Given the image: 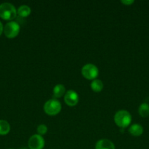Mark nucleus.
<instances>
[{"label": "nucleus", "mask_w": 149, "mask_h": 149, "mask_svg": "<svg viewBox=\"0 0 149 149\" xmlns=\"http://www.w3.org/2000/svg\"><path fill=\"white\" fill-rule=\"evenodd\" d=\"M10 149H13V148H10Z\"/></svg>", "instance_id": "obj_19"}, {"label": "nucleus", "mask_w": 149, "mask_h": 149, "mask_svg": "<svg viewBox=\"0 0 149 149\" xmlns=\"http://www.w3.org/2000/svg\"><path fill=\"white\" fill-rule=\"evenodd\" d=\"M131 114L126 110H119L114 115V122L118 127L125 129L131 122Z\"/></svg>", "instance_id": "obj_2"}, {"label": "nucleus", "mask_w": 149, "mask_h": 149, "mask_svg": "<svg viewBox=\"0 0 149 149\" xmlns=\"http://www.w3.org/2000/svg\"><path fill=\"white\" fill-rule=\"evenodd\" d=\"M10 125L6 120H0V135H6L10 132Z\"/></svg>", "instance_id": "obj_14"}, {"label": "nucleus", "mask_w": 149, "mask_h": 149, "mask_svg": "<svg viewBox=\"0 0 149 149\" xmlns=\"http://www.w3.org/2000/svg\"><path fill=\"white\" fill-rule=\"evenodd\" d=\"M37 134L39 135H44L47 133L48 132V127L44 124H41V125H38L37 128Z\"/></svg>", "instance_id": "obj_15"}, {"label": "nucleus", "mask_w": 149, "mask_h": 149, "mask_svg": "<svg viewBox=\"0 0 149 149\" xmlns=\"http://www.w3.org/2000/svg\"><path fill=\"white\" fill-rule=\"evenodd\" d=\"M43 110L48 116H56L61 111V104L57 99H50L44 104Z\"/></svg>", "instance_id": "obj_3"}, {"label": "nucleus", "mask_w": 149, "mask_h": 149, "mask_svg": "<svg viewBox=\"0 0 149 149\" xmlns=\"http://www.w3.org/2000/svg\"><path fill=\"white\" fill-rule=\"evenodd\" d=\"M53 97L54 98H59L61 97L63 95H64L66 93L65 87L64 85L61 84H56L54 87L53 90Z\"/></svg>", "instance_id": "obj_10"}, {"label": "nucleus", "mask_w": 149, "mask_h": 149, "mask_svg": "<svg viewBox=\"0 0 149 149\" xmlns=\"http://www.w3.org/2000/svg\"><path fill=\"white\" fill-rule=\"evenodd\" d=\"M31 8L28 5L26 4H23L20 5L17 10V13L20 17H26L31 14Z\"/></svg>", "instance_id": "obj_11"}, {"label": "nucleus", "mask_w": 149, "mask_h": 149, "mask_svg": "<svg viewBox=\"0 0 149 149\" xmlns=\"http://www.w3.org/2000/svg\"><path fill=\"white\" fill-rule=\"evenodd\" d=\"M81 74L84 78L89 80L96 79L99 75V69L93 64L87 63L83 65L82 68Z\"/></svg>", "instance_id": "obj_5"}, {"label": "nucleus", "mask_w": 149, "mask_h": 149, "mask_svg": "<svg viewBox=\"0 0 149 149\" xmlns=\"http://www.w3.org/2000/svg\"><path fill=\"white\" fill-rule=\"evenodd\" d=\"M79 95L74 90H70L66 92L64 95V102L66 104L70 107L75 106L78 103Z\"/></svg>", "instance_id": "obj_7"}, {"label": "nucleus", "mask_w": 149, "mask_h": 149, "mask_svg": "<svg viewBox=\"0 0 149 149\" xmlns=\"http://www.w3.org/2000/svg\"><path fill=\"white\" fill-rule=\"evenodd\" d=\"M121 2L122 3V4H125V5H131V4H133V3L134 2V0H122V1H121Z\"/></svg>", "instance_id": "obj_16"}, {"label": "nucleus", "mask_w": 149, "mask_h": 149, "mask_svg": "<svg viewBox=\"0 0 149 149\" xmlns=\"http://www.w3.org/2000/svg\"><path fill=\"white\" fill-rule=\"evenodd\" d=\"M29 149H43L45 146V140L43 137L38 134L32 135L28 141Z\"/></svg>", "instance_id": "obj_6"}, {"label": "nucleus", "mask_w": 149, "mask_h": 149, "mask_svg": "<svg viewBox=\"0 0 149 149\" xmlns=\"http://www.w3.org/2000/svg\"><path fill=\"white\" fill-rule=\"evenodd\" d=\"M3 31H4V26H3V24L1 23V22L0 21V36H1V33H2Z\"/></svg>", "instance_id": "obj_17"}, {"label": "nucleus", "mask_w": 149, "mask_h": 149, "mask_svg": "<svg viewBox=\"0 0 149 149\" xmlns=\"http://www.w3.org/2000/svg\"><path fill=\"white\" fill-rule=\"evenodd\" d=\"M20 149H29V148H20Z\"/></svg>", "instance_id": "obj_18"}, {"label": "nucleus", "mask_w": 149, "mask_h": 149, "mask_svg": "<svg viewBox=\"0 0 149 149\" xmlns=\"http://www.w3.org/2000/svg\"><path fill=\"white\" fill-rule=\"evenodd\" d=\"M104 84L100 79H93L91 83V88L95 93H99L103 90Z\"/></svg>", "instance_id": "obj_12"}, {"label": "nucleus", "mask_w": 149, "mask_h": 149, "mask_svg": "<svg viewBox=\"0 0 149 149\" xmlns=\"http://www.w3.org/2000/svg\"><path fill=\"white\" fill-rule=\"evenodd\" d=\"M95 149H115V146L110 140L101 139L96 143Z\"/></svg>", "instance_id": "obj_8"}, {"label": "nucleus", "mask_w": 149, "mask_h": 149, "mask_svg": "<svg viewBox=\"0 0 149 149\" xmlns=\"http://www.w3.org/2000/svg\"><path fill=\"white\" fill-rule=\"evenodd\" d=\"M17 15V10L13 4L4 2L0 4V17L3 20L13 21Z\"/></svg>", "instance_id": "obj_1"}, {"label": "nucleus", "mask_w": 149, "mask_h": 149, "mask_svg": "<svg viewBox=\"0 0 149 149\" xmlns=\"http://www.w3.org/2000/svg\"><path fill=\"white\" fill-rule=\"evenodd\" d=\"M20 25L15 21H10L4 26V32L5 36L9 39L16 37L20 32Z\"/></svg>", "instance_id": "obj_4"}, {"label": "nucleus", "mask_w": 149, "mask_h": 149, "mask_svg": "<svg viewBox=\"0 0 149 149\" xmlns=\"http://www.w3.org/2000/svg\"><path fill=\"white\" fill-rule=\"evenodd\" d=\"M138 113L141 117L146 118L149 116V105L146 103L140 104L138 108Z\"/></svg>", "instance_id": "obj_13"}, {"label": "nucleus", "mask_w": 149, "mask_h": 149, "mask_svg": "<svg viewBox=\"0 0 149 149\" xmlns=\"http://www.w3.org/2000/svg\"><path fill=\"white\" fill-rule=\"evenodd\" d=\"M143 131H144V130H143V126L139 125V124H133L129 128V132L134 137H139L142 135L143 133Z\"/></svg>", "instance_id": "obj_9"}]
</instances>
